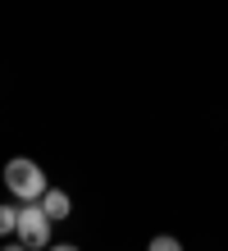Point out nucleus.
Masks as SVG:
<instances>
[{
  "label": "nucleus",
  "mask_w": 228,
  "mask_h": 251,
  "mask_svg": "<svg viewBox=\"0 0 228 251\" xmlns=\"http://www.w3.org/2000/svg\"><path fill=\"white\" fill-rule=\"evenodd\" d=\"M5 187H9L19 201H41V197H46V174H41L37 160L14 155L9 165H5Z\"/></svg>",
  "instance_id": "f257e3e1"
},
{
  "label": "nucleus",
  "mask_w": 228,
  "mask_h": 251,
  "mask_svg": "<svg viewBox=\"0 0 228 251\" xmlns=\"http://www.w3.org/2000/svg\"><path fill=\"white\" fill-rule=\"evenodd\" d=\"M14 238H19L27 251H46L51 247V219H46L41 201H23L19 205V228H14Z\"/></svg>",
  "instance_id": "f03ea898"
},
{
  "label": "nucleus",
  "mask_w": 228,
  "mask_h": 251,
  "mask_svg": "<svg viewBox=\"0 0 228 251\" xmlns=\"http://www.w3.org/2000/svg\"><path fill=\"white\" fill-rule=\"evenodd\" d=\"M41 210H46V219H69V210H73V201H69V192H59V187H46V197H41Z\"/></svg>",
  "instance_id": "7ed1b4c3"
},
{
  "label": "nucleus",
  "mask_w": 228,
  "mask_h": 251,
  "mask_svg": "<svg viewBox=\"0 0 228 251\" xmlns=\"http://www.w3.org/2000/svg\"><path fill=\"white\" fill-rule=\"evenodd\" d=\"M14 228H19V205H0V238H9Z\"/></svg>",
  "instance_id": "20e7f679"
},
{
  "label": "nucleus",
  "mask_w": 228,
  "mask_h": 251,
  "mask_svg": "<svg viewBox=\"0 0 228 251\" xmlns=\"http://www.w3.org/2000/svg\"><path fill=\"white\" fill-rule=\"evenodd\" d=\"M46 251H78V247H69V242H51Z\"/></svg>",
  "instance_id": "423d86ee"
},
{
  "label": "nucleus",
  "mask_w": 228,
  "mask_h": 251,
  "mask_svg": "<svg viewBox=\"0 0 228 251\" xmlns=\"http://www.w3.org/2000/svg\"><path fill=\"white\" fill-rule=\"evenodd\" d=\"M5 251H27V247H23V242H14V247H5Z\"/></svg>",
  "instance_id": "0eeeda50"
},
{
  "label": "nucleus",
  "mask_w": 228,
  "mask_h": 251,
  "mask_svg": "<svg viewBox=\"0 0 228 251\" xmlns=\"http://www.w3.org/2000/svg\"><path fill=\"white\" fill-rule=\"evenodd\" d=\"M146 251H182V242L178 238H169V233H160V238H151V247Z\"/></svg>",
  "instance_id": "39448f33"
}]
</instances>
